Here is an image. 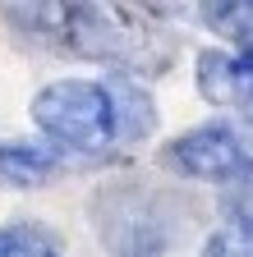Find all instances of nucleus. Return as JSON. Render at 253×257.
<instances>
[{"label":"nucleus","instance_id":"f257e3e1","mask_svg":"<svg viewBox=\"0 0 253 257\" xmlns=\"http://www.w3.org/2000/svg\"><path fill=\"white\" fill-rule=\"evenodd\" d=\"M19 37L69 60H97L124 74H166L180 37L143 0H0Z\"/></svg>","mask_w":253,"mask_h":257},{"label":"nucleus","instance_id":"f03ea898","mask_svg":"<svg viewBox=\"0 0 253 257\" xmlns=\"http://www.w3.org/2000/svg\"><path fill=\"white\" fill-rule=\"evenodd\" d=\"M33 124L74 156H102L115 147H129L147 138L152 101L134 87L106 83H51L33 96Z\"/></svg>","mask_w":253,"mask_h":257},{"label":"nucleus","instance_id":"7ed1b4c3","mask_svg":"<svg viewBox=\"0 0 253 257\" xmlns=\"http://www.w3.org/2000/svg\"><path fill=\"white\" fill-rule=\"evenodd\" d=\"M161 166L180 179L248 184L253 179V124H203L161 147Z\"/></svg>","mask_w":253,"mask_h":257},{"label":"nucleus","instance_id":"20e7f679","mask_svg":"<svg viewBox=\"0 0 253 257\" xmlns=\"http://www.w3.org/2000/svg\"><path fill=\"white\" fill-rule=\"evenodd\" d=\"M198 92L216 106L253 101V46L239 51H203L198 55Z\"/></svg>","mask_w":253,"mask_h":257},{"label":"nucleus","instance_id":"39448f33","mask_svg":"<svg viewBox=\"0 0 253 257\" xmlns=\"http://www.w3.org/2000/svg\"><path fill=\"white\" fill-rule=\"evenodd\" d=\"M60 170V152L42 143H0V179L5 184H46Z\"/></svg>","mask_w":253,"mask_h":257},{"label":"nucleus","instance_id":"423d86ee","mask_svg":"<svg viewBox=\"0 0 253 257\" xmlns=\"http://www.w3.org/2000/svg\"><path fill=\"white\" fill-rule=\"evenodd\" d=\"M203 23L235 46H253V0H203Z\"/></svg>","mask_w":253,"mask_h":257},{"label":"nucleus","instance_id":"0eeeda50","mask_svg":"<svg viewBox=\"0 0 253 257\" xmlns=\"http://www.w3.org/2000/svg\"><path fill=\"white\" fill-rule=\"evenodd\" d=\"M60 248H65L60 234L46 230V225H37V220H14V225L0 230V257H14V252H23V257H51Z\"/></svg>","mask_w":253,"mask_h":257}]
</instances>
